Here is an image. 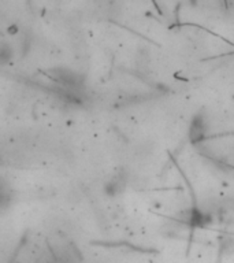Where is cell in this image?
Instances as JSON below:
<instances>
[]
</instances>
